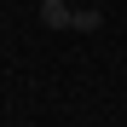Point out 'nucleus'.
Returning <instances> with one entry per match:
<instances>
[{
  "mask_svg": "<svg viewBox=\"0 0 127 127\" xmlns=\"http://www.w3.org/2000/svg\"><path fill=\"white\" fill-rule=\"evenodd\" d=\"M69 0H40V23H46V29H69Z\"/></svg>",
  "mask_w": 127,
  "mask_h": 127,
  "instance_id": "nucleus-1",
  "label": "nucleus"
},
{
  "mask_svg": "<svg viewBox=\"0 0 127 127\" xmlns=\"http://www.w3.org/2000/svg\"><path fill=\"white\" fill-rule=\"evenodd\" d=\"M69 29H75V35H93V29H104V12H98V6H75V12H69Z\"/></svg>",
  "mask_w": 127,
  "mask_h": 127,
  "instance_id": "nucleus-2",
  "label": "nucleus"
}]
</instances>
